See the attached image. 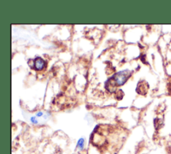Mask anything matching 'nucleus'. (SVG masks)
<instances>
[{
    "instance_id": "2",
    "label": "nucleus",
    "mask_w": 171,
    "mask_h": 154,
    "mask_svg": "<svg viewBox=\"0 0 171 154\" xmlns=\"http://www.w3.org/2000/svg\"><path fill=\"white\" fill-rule=\"evenodd\" d=\"M44 61L41 58H37L34 61V67L36 68V70H41L43 69V67H44Z\"/></svg>"
},
{
    "instance_id": "1",
    "label": "nucleus",
    "mask_w": 171,
    "mask_h": 154,
    "mask_svg": "<svg viewBox=\"0 0 171 154\" xmlns=\"http://www.w3.org/2000/svg\"><path fill=\"white\" fill-rule=\"evenodd\" d=\"M130 75V73L128 70H124L119 72L115 75L112 78V81L114 82L113 84L118 85V86L123 85L126 81V80L128 78Z\"/></svg>"
},
{
    "instance_id": "3",
    "label": "nucleus",
    "mask_w": 171,
    "mask_h": 154,
    "mask_svg": "<svg viewBox=\"0 0 171 154\" xmlns=\"http://www.w3.org/2000/svg\"><path fill=\"white\" fill-rule=\"evenodd\" d=\"M84 146V139H80L78 143V147H79L80 150H82L83 149Z\"/></svg>"
}]
</instances>
